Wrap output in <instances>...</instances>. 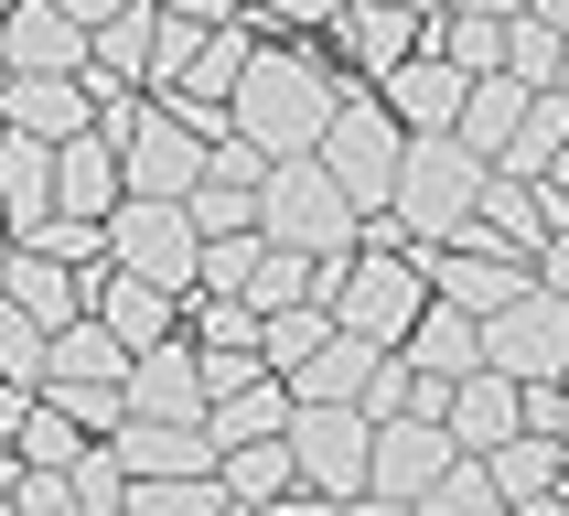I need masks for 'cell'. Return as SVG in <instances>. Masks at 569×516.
Segmentation results:
<instances>
[{
	"label": "cell",
	"instance_id": "24",
	"mask_svg": "<svg viewBox=\"0 0 569 516\" xmlns=\"http://www.w3.org/2000/svg\"><path fill=\"white\" fill-rule=\"evenodd\" d=\"M398 355H409L430 387H451L462 366H483V322H473V312H451V301H419V322L398 334Z\"/></svg>",
	"mask_w": 569,
	"mask_h": 516
},
{
	"label": "cell",
	"instance_id": "35",
	"mask_svg": "<svg viewBox=\"0 0 569 516\" xmlns=\"http://www.w3.org/2000/svg\"><path fill=\"white\" fill-rule=\"evenodd\" d=\"M151 11H161V0H151ZM204 32H216V22H183V11H161V22H151V76H140V87H183V64H193V43H204Z\"/></svg>",
	"mask_w": 569,
	"mask_h": 516
},
{
	"label": "cell",
	"instance_id": "3",
	"mask_svg": "<svg viewBox=\"0 0 569 516\" xmlns=\"http://www.w3.org/2000/svg\"><path fill=\"white\" fill-rule=\"evenodd\" d=\"M258 237H280V248L322 258V248H355L366 237V216H355V194L322 172V151H290L258 172Z\"/></svg>",
	"mask_w": 569,
	"mask_h": 516
},
{
	"label": "cell",
	"instance_id": "18",
	"mask_svg": "<svg viewBox=\"0 0 569 516\" xmlns=\"http://www.w3.org/2000/svg\"><path fill=\"white\" fill-rule=\"evenodd\" d=\"M129 474H204L216 463V430L204 419H151V409H119V430H97Z\"/></svg>",
	"mask_w": 569,
	"mask_h": 516
},
{
	"label": "cell",
	"instance_id": "25",
	"mask_svg": "<svg viewBox=\"0 0 569 516\" xmlns=\"http://www.w3.org/2000/svg\"><path fill=\"white\" fill-rule=\"evenodd\" d=\"M216 484H226V506H301V474H290L280 430H269V441H226L216 452Z\"/></svg>",
	"mask_w": 569,
	"mask_h": 516
},
{
	"label": "cell",
	"instance_id": "1",
	"mask_svg": "<svg viewBox=\"0 0 569 516\" xmlns=\"http://www.w3.org/2000/svg\"><path fill=\"white\" fill-rule=\"evenodd\" d=\"M333 87H345V76H333L322 54H301V43H258V54L237 64V87H226V129L258 140L269 161H290V151H312V140H322Z\"/></svg>",
	"mask_w": 569,
	"mask_h": 516
},
{
	"label": "cell",
	"instance_id": "42",
	"mask_svg": "<svg viewBox=\"0 0 569 516\" xmlns=\"http://www.w3.org/2000/svg\"><path fill=\"white\" fill-rule=\"evenodd\" d=\"M11 495H22V452L0 441V506H11Z\"/></svg>",
	"mask_w": 569,
	"mask_h": 516
},
{
	"label": "cell",
	"instance_id": "28",
	"mask_svg": "<svg viewBox=\"0 0 569 516\" xmlns=\"http://www.w3.org/2000/svg\"><path fill=\"white\" fill-rule=\"evenodd\" d=\"M151 0H129V11H108V22L87 32V87H140L151 76Z\"/></svg>",
	"mask_w": 569,
	"mask_h": 516
},
{
	"label": "cell",
	"instance_id": "40",
	"mask_svg": "<svg viewBox=\"0 0 569 516\" xmlns=\"http://www.w3.org/2000/svg\"><path fill=\"white\" fill-rule=\"evenodd\" d=\"M161 11H183V22H237V0H161Z\"/></svg>",
	"mask_w": 569,
	"mask_h": 516
},
{
	"label": "cell",
	"instance_id": "10",
	"mask_svg": "<svg viewBox=\"0 0 569 516\" xmlns=\"http://www.w3.org/2000/svg\"><path fill=\"white\" fill-rule=\"evenodd\" d=\"M119 172H129V194H183L193 172H204V129H183L140 87V108H129V129H119Z\"/></svg>",
	"mask_w": 569,
	"mask_h": 516
},
{
	"label": "cell",
	"instance_id": "12",
	"mask_svg": "<svg viewBox=\"0 0 569 516\" xmlns=\"http://www.w3.org/2000/svg\"><path fill=\"white\" fill-rule=\"evenodd\" d=\"M419 258H430V301H451V312H473V322L538 280V258L495 248V237H473V248H419Z\"/></svg>",
	"mask_w": 569,
	"mask_h": 516
},
{
	"label": "cell",
	"instance_id": "8",
	"mask_svg": "<svg viewBox=\"0 0 569 516\" xmlns=\"http://www.w3.org/2000/svg\"><path fill=\"white\" fill-rule=\"evenodd\" d=\"M483 366H506L516 387L569 377V301L548 280H527L516 301H495V312H483Z\"/></svg>",
	"mask_w": 569,
	"mask_h": 516
},
{
	"label": "cell",
	"instance_id": "44",
	"mask_svg": "<svg viewBox=\"0 0 569 516\" xmlns=\"http://www.w3.org/2000/svg\"><path fill=\"white\" fill-rule=\"evenodd\" d=\"M527 11H548V22H559V32H569V0H527Z\"/></svg>",
	"mask_w": 569,
	"mask_h": 516
},
{
	"label": "cell",
	"instance_id": "39",
	"mask_svg": "<svg viewBox=\"0 0 569 516\" xmlns=\"http://www.w3.org/2000/svg\"><path fill=\"white\" fill-rule=\"evenodd\" d=\"M22 409H32V387H22V377H0V441L22 430Z\"/></svg>",
	"mask_w": 569,
	"mask_h": 516
},
{
	"label": "cell",
	"instance_id": "36",
	"mask_svg": "<svg viewBox=\"0 0 569 516\" xmlns=\"http://www.w3.org/2000/svg\"><path fill=\"white\" fill-rule=\"evenodd\" d=\"M43 345H54V334H43V322H32L22 301H0V377L43 387Z\"/></svg>",
	"mask_w": 569,
	"mask_h": 516
},
{
	"label": "cell",
	"instance_id": "15",
	"mask_svg": "<svg viewBox=\"0 0 569 516\" xmlns=\"http://www.w3.org/2000/svg\"><path fill=\"white\" fill-rule=\"evenodd\" d=\"M548 226H559V205L538 194V172H506V161H483V183H473V226H462V237H495V248L538 258V248H548Z\"/></svg>",
	"mask_w": 569,
	"mask_h": 516
},
{
	"label": "cell",
	"instance_id": "22",
	"mask_svg": "<svg viewBox=\"0 0 569 516\" xmlns=\"http://www.w3.org/2000/svg\"><path fill=\"white\" fill-rule=\"evenodd\" d=\"M462 87H473V76H462L451 54H430V43H419V54H398V64L377 76V97L398 108V129H451V108H462Z\"/></svg>",
	"mask_w": 569,
	"mask_h": 516
},
{
	"label": "cell",
	"instance_id": "14",
	"mask_svg": "<svg viewBox=\"0 0 569 516\" xmlns=\"http://www.w3.org/2000/svg\"><path fill=\"white\" fill-rule=\"evenodd\" d=\"M0 76H87V22L54 0H0Z\"/></svg>",
	"mask_w": 569,
	"mask_h": 516
},
{
	"label": "cell",
	"instance_id": "33",
	"mask_svg": "<svg viewBox=\"0 0 569 516\" xmlns=\"http://www.w3.org/2000/svg\"><path fill=\"white\" fill-rule=\"evenodd\" d=\"M506 76H527V87L559 76V22L548 11H506Z\"/></svg>",
	"mask_w": 569,
	"mask_h": 516
},
{
	"label": "cell",
	"instance_id": "11",
	"mask_svg": "<svg viewBox=\"0 0 569 516\" xmlns=\"http://www.w3.org/2000/svg\"><path fill=\"white\" fill-rule=\"evenodd\" d=\"M258 172H269V151L258 140H204V172L183 183V216L204 226V237H237V226H258Z\"/></svg>",
	"mask_w": 569,
	"mask_h": 516
},
{
	"label": "cell",
	"instance_id": "13",
	"mask_svg": "<svg viewBox=\"0 0 569 516\" xmlns=\"http://www.w3.org/2000/svg\"><path fill=\"white\" fill-rule=\"evenodd\" d=\"M87 312L140 355V345H161V334H183V290H161V280H140V269H119V258H97L87 269Z\"/></svg>",
	"mask_w": 569,
	"mask_h": 516
},
{
	"label": "cell",
	"instance_id": "45",
	"mask_svg": "<svg viewBox=\"0 0 569 516\" xmlns=\"http://www.w3.org/2000/svg\"><path fill=\"white\" fill-rule=\"evenodd\" d=\"M548 87H559V97H569V32H559V76H548Z\"/></svg>",
	"mask_w": 569,
	"mask_h": 516
},
{
	"label": "cell",
	"instance_id": "7",
	"mask_svg": "<svg viewBox=\"0 0 569 516\" xmlns=\"http://www.w3.org/2000/svg\"><path fill=\"white\" fill-rule=\"evenodd\" d=\"M108 258L140 269V280H161V290H193L204 226L183 216V194H119V205H108Z\"/></svg>",
	"mask_w": 569,
	"mask_h": 516
},
{
	"label": "cell",
	"instance_id": "32",
	"mask_svg": "<svg viewBox=\"0 0 569 516\" xmlns=\"http://www.w3.org/2000/svg\"><path fill=\"white\" fill-rule=\"evenodd\" d=\"M322 322H333L322 301H280V312H258V366H280V377H290V366L322 345Z\"/></svg>",
	"mask_w": 569,
	"mask_h": 516
},
{
	"label": "cell",
	"instance_id": "29",
	"mask_svg": "<svg viewBox=\"0 0 569 516\" xmlns=\"http://www.w3.org/2000/svg\"><path fill=\"white\" fill-rule=\"evenodd\" d=\"M516 108H527V76H506V64H495V76H473V87H462V108H451V140H462V151H506V129H516Z\"/></svg>",
	"mask_w": 569,
	"mask_h": 516
},
{
	"label": "cell",
	"instance_id": "20",
	"mask_svg": "<svg viewBox=\"0 0 569 516\" xmlns=\"http://www.w3.org/2000/svg\"><path fill=\"white\" fill-rule=\"evenodd\" d=\"M119 194H129V172H119V140H108V129L54 140V216H97V226H108Z\"/></svg>",
	"mask_w": 569,
	"mask_h": 516
},
{
	"label": "cell",
	"instance_id": "9",
	"mask_svg": "<svg viewBox=\"0 0 569 516\" xmlns=\"http://www.w3.org/2000/svg\"><path fill=\"white\" fill-rule=\"evenodd\" d=\"M451 419L441 409H398V419H377L366 430V506H419L430 495V474L451 463Z\"/></svg>",
	"mask_w": 569,
	"mask_h": 516
},
{
	"label": "cell",
	"instance_id": "23",
	"mask_svg": "<svg viewBox=\"0 0 569 516\" xmlns=\"http://www.w3.org/2000/svg\"><path fill=\"white\" fill-rule=\"evenodd\" d=\"M54 216V140L0 129V237H43Z\"/></svg>",
	"mask_w": 569,
	"mask_h": 516
},
{
	"label": "cell",
	"instance_id": "5",
	"mask_svg": "<svg viewBox=\"0 0 569 516\" xmlns=\"http://www.w3.org/2000/svg\"><path fill=\"white\" fill-rule=\"evenodd\" d=\"M398 108H387L377 87H333V119H322V172L355 194V216H387V183H398Z\"/></svg>",
	"mask_w": 569,
	"mask_h": 516
},
{
	"label": "cell",
	"instance_id": "47",
	"mask_svg": "<svg viewBox=\"0 0 569 516\" xmlns=\"http://www.w3.org/2000/svg\"><path fill=\"white\" fill-rule=\"evenodd\" d=\"M409 11H441V0H409Z\"/></svg>",
	"mask_w": 569,
	"mask_h": 516
},
{
	"label": "cell",
	"instance_id": "2",
	"mask_svg": "<svg viewBox=\"0 0 569 516\" xmlns=\"http://www.w3.org/2000/svg\"><path fill=\"white\" fill-rule=\"evenodd\" d=\"M473 183H483V151H462L451 129H409L377 226H387V237H409V248H441V237L473 226Z\"/></svg>",
	"mask_w": 569,
	"mask_h": 516
},
{
	"label": "cell",
	"instance_id": "4",
	"mask_svg": "<svg viewBox=\"0 0 569 516\" xmlns=\"http://www.w3.org/2000/svg\"><path fill=\"white\" fill-rule=\"evenodd\" d=\"M366 430L377 419L355 398H290V474H301V506H366Z\"/></svg>",
	"mask_w": 569,
	"mask_h": 516
},
{
	"label": "cell",
	"instance_id": "46",
	"mask_svg": "<svg viewBox=\"0 0 569 516\" xmlns=\"http://www.w3.org/2000/svg\"><path fill=\"white\" fill-rule=\"evenodd\" d=\"M559 506H569V441H559Z\"/></svg>",
	"mask_w": 569,
	"mask_h": 516
},
{
	"label": "cell",
	"instance_id": "27",
	"mask_svg": "<svg viewBox=\"0 0 569 516\" xmlns=\"http://www.w3.org/2000/svg\"><path fill=\"white\" fill-rule=\"evenodd\" d=\"M204 430H216V452H226V441H269V430H290V377H280V366H258L248 387L204 398Z\"/></svg>",
	"mask_w": 569,
	"mask_h": 516
},
{
	"label": "cell",
	"instance_id": "30",
	"mask_svg": "<svg viewBox=\"0 0 569 516\" xmlns=\"http://www.w3.org/2000/svg\"><path fill=\"white\" fill-rule=\"evenodd\" d=\"M366 366H377V345H366V334H345V322H322V345L290 366V398H355V387H366Z\"/></svg>",
	"mask_w": 569,
	"mask_h": 516
},
{
	"label": "cell",
	"instance_id": "34",
	"mask_svg": "<svg viewBox=\"0 0 569 516\" xmlns=\"http://www.w3.org/2000/svg\"><path fill=\"white\" fill-rule=\"evenodd\" d=\"M64 495H76V506H97V516H108V506H129V463H119L108 441H87L76 463H64Z\"/></svg>",
	"mask_w": 569,
	"mask_h": 516
},
{
	"label": "cell",
	"instance_id": "19",
	"mask_svg": "<svg viewBox=\"0 0 569 516\" xmlns=\"http://www.w3.org/2000/svg\"><path fill=\"white\" fill-rule=\"evenodd\" d=\"M119 387H129V409H151V419H204V366H193V334L140 345Z\"/></svg>",
	"mask_w": 569,
	"mask_h": 516
},
{
	"label": "cell",
	"instance_id": "43",
	"mask_svg": "<svg viewBox=\"0 0 569 516\" xmlns=\"http://www.w3.org/2000/svg\"><path fill=\"white\" fill-rule=\"evenodd\" d=\"M441 11H495V22H506V11H527V0H441Z\"/></svg>",
	"mask_w": 569,
	"mask_h": 516
},
{
	"label": "cell",
	"instance_id": "6",
	"mask_svg": "<svg viewBox=\"0 0 569 516\" xmlns=\"http://www.w3.org/2000/svg\"><path fill=\"white\" fill-rule=\"evenodd\" d=\"M430 301V258L398 237V248H345V280H333V322L366 334V345H398Z\"/></svg>",
	"mask_w": 569,
	"mask_h": 516
},
{
	"label": "cell",
	"instance_id": "31",
	"mask_svg": "<svg viewBox=\"0 0 569 516\" xmlns=\"http://www.w3.org/2000/svg\"><path fill=\"white\" fill-rule=\"evenodd\" d=\"M430 54H451L462 76H495L506 64V22L495 11H430Z\"/></svg>",
	"mask_w": 569,
	"mask_h": 516
},
{
	"label": "cell",
	"instance_id": "21",
	"mask_svg": "<svg viewBox=\"0 0 569 516\" xmlns=\"http://www.w3.org/2000/svg\"><path fill=\"white\" fill-rule=\"evenodd\" d=\"M0 119L32 140H76V129H97V87L87 76H0Z\"/></svg>",
	"mask_w": 569,
	"mask_h": 516
},
{
	"label": "cell",
	"instance_id": "38",
	"mask_svg": "<svg viewBox=\"0 0 569 516\" xmlns=\"http://www.w3.org/2000/svg\"><path fill=\"white\" fill-rule=\"evenodd\" d=\"M538 280H548V290H559V301H569V216L548 226V248H538Z\"/></svg>",
	"mask_w": 569,
	"mask_h": 516
},
{
	"label": "cell",
	"instance_id": "37",
	"mask_svg": "<svg viewBox=\"0 0 569 516\" xmlns=\"http://www.w3.org/2000/svg\"><path fill=\"white\" fill-rule=\"evenodd\" d=\"M248 22H280V32H312V22H333V0H237Z\"/></svg>",
	"mask_w": 569,
	"mask_h": 516
},
{
	"label": "cell",
	"instance_id": "26",
	"mask_svg": "<svg viewBox=\"0 0 569 516\" xmlns=\"http://www.w3.org/2000/svg\"><path fill=\"white\" fill-rule=\"evenodd\" d=\"M483 474H495V506H559V441L548 430H506L483 452Z\"/></svg>",
	"mask_w": 569,
	"mask_h": 516
},
{
	"label": "cell",
	"instance_id": "17",
	"mask_svg": "<svg viewBox=\"0 0 569 516\" xmlns=\"http://www.w3.org/2000/svg\"><path fill=\"white\" fill-rule=\"evenodd\" d=\"M0 301H22V312L54 334V322L87 312V269L54 258V248H32V237H11V248H0Z\"/></svg>",
	"mask_w": 569,
	"mask_h": 516
},
{
	"label": "cell",
	"instance_id": "41",
	"mask_svg": "<svg viewBox=\"0 0 569 516\" xmlns=\"http://www.w3.org/2000/svg\"><path fill=\"white\" fill-rule=\"evenodd\" d=\"M54 11H64V22H87V32H97L108 11H129V0H54Z\"/></svg>",
	"mask_w": 569,
	"mask_h": 516
},
{
	"label": "cell",
	"instance_id": "16",
	"mask_svg": "<svg viewBox=\"0 0 569 516\" xmlns=\"http://www.w3.org/2000/svg\"><path fill=\"white\" fill-rule=\"evenodd\" d=\"M333 43H345V64L355 76H387L398 54H419L430 43V11H409V0H333Z\"/></svg>",
	"mask_w": 569,
	"mask_h": 516
}]
</instances>
